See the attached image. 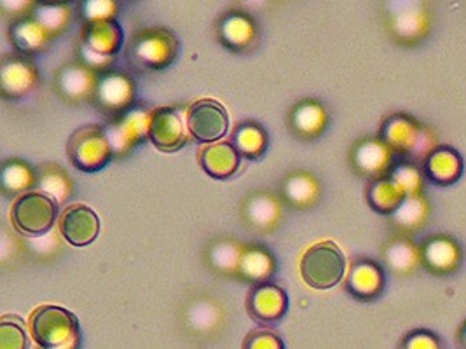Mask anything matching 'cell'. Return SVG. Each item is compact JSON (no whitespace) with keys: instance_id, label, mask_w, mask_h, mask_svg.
I'll use <instances>...</instances> for the list:
<instances>
[{"instance_id":"obj_3","label":"cell","mask_w":466,"mask_h":349,"mask_svg":"<svg viewBox=\"0 0 466 349\" xmlns=\"http://www.w3.org/2000/svg\"><path fill=\"white\" fill-rule=\"evenodd\" d=\"M58 206L55 199L43 193H25L11 208V222L23 234H46L56 220Z\"/></svg>"},{"instance_id":"obj_2","label":"cell","mask_w":466,"mask_h":349,"mask_svg":"<svg viewBox=\"0 0 466 349\" xmlns=\"http://www.w3.org/2000/svg\"><path fill=\"white\" fill-rule=\"evenodd\" d=\"M346 273V259L334 241H319L300 259V276L315 290H329L339 284Z\"/></svg>"},{"instance_id":"obj_26","label":"cell","mask_w":466,"mask_h":349,"mask_svg":"<svg viewBox=\"0 0 466 349\" xmlns=\"http://www.w3.org/2000/svg\"><path fill=\"white\" fill-rule=\"evenodd\" d=\"M91 83H93L91 75L86 72L85 68H79V66L66 68V72L62 75V89L70 96H77L89 91Z\"/></svg>"},{"instance_id":"obj_7","label":"cell","mask_w":466,"mask_h":349,"mask_svg":"<svg viewBox=\"0 0 466 349\" xmlns=\"http://www.w3.org/2000/svg\"><path fill=\"white\" fill-rule=\"evenodd\" d=\"M247 309L257 324L275 325L289 309V295L278 284H255L248 294Z\"/></svg>"},{"instance_id":"obj_13","label":"cell","mask_w":466,"mask_h":349,"mask_svg":"<svg viewBox=\"0 0 466 349\" xmlns=\"http://www.w3.org/2000/svg\"><path fill=\"white\" fill-rule=\"evenodd\" d=\"M346 286L359 299H372L381 292V269L372 262H357L351 267Z\"/></svg>"},{"instance_id":"obj_31","label":"cell","mask_w":466,"mask_h":349,"mask_svg":"<svg viewBox=\"0 0 466 349\" xmlns=\"http://www.w3.org/2000/svg\"><path fill=\"white\" fill-rule=\"evenodd\" d=\"M460 344H461V349H466V325L460 334Z\"/></svg>"},{"instance_id":"obj_23","label":"cell","mask_w":466,"mask_h":349,"mask_svg":"<svg viewBox=\"0 0 466 349\" xmlns=\"http://www.w3.org/2000/svg\"><path fill=\"white\" fill-rule=\"evenodd\" d=\"M370 201H372V206L378 208L382 214L393 210L400 199H402V191L395 185V184H390V182H381L378 184L376 187H372L370 191Z\"/></svg>"},{"instance_id":"obj_22","label":"cell","mask_w":466,"mask_h":349,"mask_svg":"<svg viewBox=\"0 0 466 349\" xmlns=\"http://www.w3.org/2000/svg\"><path fill=\"white\" fill-rule=\"evenodd\" d=\"M278 204L269 196H255L248 203V218L254 225L268 227L278 218Z\"/></svg>"},{"instance_id":"obj_30","label":"cell","mask_w":466,"mask_h":349,"mask_svg":"<svg viewBox=\"0 0 466 349\" xmlns=\"http://www.w3.org/2000/svg\"><path fill=\"white\" fill-rule=\"evenodd\" d=\"M37 22L43 25L44 28H56L65 23L64 7H55V5H46L41 7L37 13Z\"/></svg>"},{"instance_id":"obj_4","label":"cell","mask_w":466,"mask_h":349,"mask_svg":"<svg viewBox=\"0 0 466 349\" xmlns=\"http://www.w3.org/2000/svg\"><path fill=\"white\" fill-rule=\"evenodd\" d=\"M68 155L83 172H96L104 168L112 157V145L106 131L96 126H86L76 131L68 142Z\"/></svg>"},{"instance_id":"obj_25","label":"cell","mask_w":466,"mask_h":349,"mask_svg":"<svg viewBox=\"0 0 466 349\" xmlns=\"http://www.w3.org/2000/svg\"><path fill=\"white\" fill-rule=\"evenodd\" d=\"M285 193H287V196L290 197V201H294L297 204H306L308 201H311L315 196L317 185H315L311 176L296 174L287 182Z\"/></svg>"},{"instance_id":"obj_9","label":"cell","mask_w":466,"mask_h":349,"mask_svg":"<svg viewBox=\"0 0 466 349\" xmlns=\"http://www.w3.org/2000/svg\"><path fill=\"white\" fill-rule=\"evenodd\" d=\"M60 233L72 246H87L100 234V218L86 204H72L60 218Z\"/></svg>"},{"instance_id":"obj_24","label":"cell","mask_w":466,"mask_h":349,"mask_svg":"<svg viewBox=\"0 0 466 349\" xmlns=\"http://www.w3.org/2000/svg\"><path fill=\"white\" fill-rule=\"evenodd\" d=\"M4 187L7 191H13V193H20L23 189L30 187L32 182H34V176L30 174V170L26 166H23L22 163L15 161V163H9L4 166Z\"/></svg>"},{"instance_id":"obj_28","label":"cell","mask_w":466,"mask_h":349,"mask_svg":"<svg viewBox=\"0 0 466 349\" xmlns=\"http://www.w3.org/2000/svg\"><path fill=\"white\" fill-rule=\"evenodd\" d=\"M399 349H444L441 339L428 330H414L407 334Z\"/></svg>"},{"instance_id":"obj_19","label":"cell","mask_w":466,"mask_h":349,"mask_svg":"<svg viewBox=\"0 0 466 349\" xmlns=\"http://www.w3.org/2000/svg\"><path fill=\"white\" fill-rule=\"evenodd\" d=\"M46 41V28L37 22H18L13 26V43L22 51H37Z\"/></svg>"},{"instance_id":"obj_11","label":"cell","mask_w":466,"mask_h":349,"mask_svg":"<svg viewBox=\"0 0 466 349\" xmlns=\"http://www.w3.org/2000/svg\"><path fill=\"white\" fill-rule=\"evenodd\" d=\"M85 44L89 53H98V56L116 55L123 45V30L112 20L87 22Z\"/></svg>"},{"instance_id":"obj_6","label":"cell","mask_w":466,"mask_h":349,"mask_svg":"<svg viewBox=\"0 0 466 349\" xmlns=\"http://www.w3.org/2000/svg\"><path fill=\"white\" fill-rule=\"evenodd\" d=\"M177 55V41L167 32L138 34L129 45V58L138 65L161 68L170 65Z\"/></svg>"},{"instance_id":"obj_18","label":"cell","mask_w":466,"mask_h":349,"mask_svg":"<svg viewBox=\"0 0 466 349\" xmlns=\"http://www.w3.org/2000/svg\"><path fill=\"white\" fill-rule=\"evenodd\" d=\"M233 142L238 153L248 159H257L266 153L268 135L258 125L245 123L234 131Z\"/></svg>"},{"instance_id":"obj_15","label":"cell","mask_w":466,"mask_h":349,"mask_svg":"<svg viewBox=\"0 0 466 349\" xmlns=\"http://www.w3.org/2000/svg\"><path fill=\"white\" fill-rule=\"evenodd\" d=\"M424 172L433 184L449 185L461 174V159L452 149H439L428 157Z\"/></svg>"},{"instance_id":"obj_14","label":"cell","mask_w":466,"mask_h":349,"mask_svg":"<svg viewBox=\"0 0 466 349\" xmlns=\"http://www.w3.org/2000/svg\"><path fill=\"white\" fill-rule=\"evenodd\" d=\"M98 104L108 110H119L127 107L133 95L131 83L121 74H108L98 79L95 87Z\"/></svg>"},{"instance_id":"obj_16","label":"cell","mask_w":466,"mask_h":349,"mask_svg":"<svg viewBox=\"0 0 466 349\" xmlns=\"http://www.w3.org/2000/svg\"><path fill=\"white\" fill-rule=\"evenodd\" d=\"M273 257L258 246H252L247 252H243L238 273L250 282H260L266 284V280L273 274Z\"/></svg>"},{"instance_id":"obj_1","label":"cell","mask_w":466,"mask_h":349,"mask_svg":"<svg viewBox=\"0 0 466 349\" xmlns=\"http://www.w3.org/2000/svg\"><path fill=\"white\" fill-rule=\"evenodd\" d=\"M30 332L43 349H77L81 343L76 314L60 305L37 307L30 316Z\"/></svg>"},{"instance_id":"obj_5","label":"cell","mask_w":466,"mask_h":349,"mask_svg":"<svg viewBox=\"0 0 466 349\" xmlns=\"http://www.w3.org/2000/svg\"><path fill=\"white\" fill-rule=\"evenodd\" d=\"M187 128L198 142L213 144L229 130V115L215 100H199L187 112Z\"/></svg>"},{"instance_id":"obj_17","label":"cell","mask_w":466,"mask_h":349,"mask_svg":"<svg viewBox=\"0 0 466 349\" xmlns=\"http://www.w3.org/2000/svg\"><path fill=\"white\" fill-rule=\"evenodd\" d=\"M255 37V26L252 20L243 15H231L220 25V39L234 51L243 49L252 44Z\"/></svg>"},{"instance_id":"obj_20","label":"cell","mask_w":466,"mask_h":349,"mask_svg":"<svg viewBox=\"0 0 466 349\" xmlns=\"http://www.w3.org/2000/svg\"><path fill=\"white\" fill-rule=\"evenodd\" d=\"M0 349H28V335L20 318H15V316L2 318Z\"/></svg>"},{"instance_id":"obj_29","label":"cell","mask_w":466,"mask_h":349,"mask_svg":"<svg viewBox=\"0 0 466 349\" xmlns=\"http://www.w3.org/2000/svg\"><path fill=\"white\" fill-rule=\"evenodd\" d=\"M239 250L233 246V244H218L212 252V261L215 265H218L220 269H238L239 267V261H241Z\"/></svg>"},{"instance_id":"obj_12","label":"cell","mask_w":466,"mask_h":349,"mask_svg":"<svg viewBox=\"0 0 466 349\" xmlns=\"http://www.w3.org/2000/svg\"><path fill=\"white\" fill-rule=\"evenodd\" d=\"M35 70L30 65V62L23 58H11L4 60L2 64V72H0V83H2V91L11 96H20L25 95L30 87L35 83Z\"/></svg>"},{"instance_id":"obj_27","label":"cell","mask_w":466,"mask_h":349,"mask_svg":"<svg viewBox=\"0 0 466 349\" xmlns=\"http://www.w3.org/2000/svg\"><path fill=\"white\" fill-rule=\"evenodd\" d=\"M243 349H285V343L275 332L257 328L245 337Z\"/></svg>"},{"instance_id":"obj_21","label":"cell","mask_w":466,"mask_h":349,"mask_svg":"<svg viewBox=\"0 0 466 349\" xmlns=\"http://www.w3.org/2000/svg\"><path fill=\"white\" fill-rule=\"evenodd\" d=\"M325 114L319 105L315 104H302L294 112V126L297 131L306 135H317L319 128H323Z\"/></svg>"},{"instance_id":"obj_8","label":"cell","mask_w":466,"mask_h":349,"mask_svg":"<svg viewBox=\"0 0 466 349\" xmlns=\"http://www.w3.org/2000/svg\"><path fill=\"white\" fill-rule=\"evenodd\" d=\"M147 135L150 142L165 153L180 149L187 140V133L180 114L170 107H161L152 112V115L148 117Z\"/></svg>"},{"instance_id":"obj_10","label":"cell","mask_w":466,"mask_h":349,"mask_svg":"<svg viewBox=\"0 0 466 349\" xmlns=\"http://www.w3.org/2000/svg\"><path fill=\"white\" fill-rule=\"evenodd\" d=\"M199 163L213 178H229L239 168L241 154L236 151L231 142H218L201 151Z\"/></svg>"}]
</instances>
